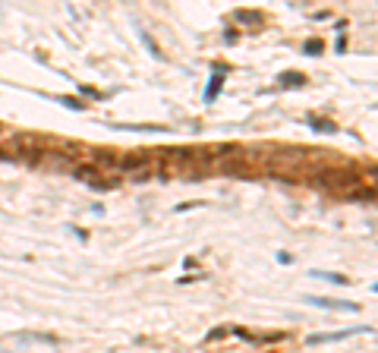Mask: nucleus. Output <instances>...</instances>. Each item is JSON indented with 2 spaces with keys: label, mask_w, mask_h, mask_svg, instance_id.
Here are the masks:
<instances>
[{
  "label": "nucleus",
  "mask_w": 378,
  "mask_h": 353,
  "mask_svg": "<svg viewBox=\"0 0 378 353\" xmlns=\"http://www.w3.org/2000/svg\"><path fill=\"white\" fill-rule=\"evenodd\" d=\"M277 262L287 265V262H293V256H290V252H277Z\"/></svg>",
  "instance_id": "1a4fd4ad"
},
{
  "label": "nucleus",
  "mask_w": 378,
  "mask_h": 353,
  "mask_svg": "<svg viewBox=\"0 0 378 353\" xmlns=\"http://www.w3.org/2000/svg\"><path fill=\"white\" fill-rule=\"evenodd\" d=\"M312 278H318V281H328V284H337V287H343V284H353L347 275H337V271H322V268H312L309 271Z\"/></svg>",
  "instance_id": "20e7f679"
},
{
  "label": "nucleus",
  "mask_w": 378,
  "mask_h": 353,
  "mask_svg": "<svg viewBox=\"0 0 378 353\" xmlns=\"http://www.w3.org/2000/svg\"><path fill=\"white\" fill-rule=\"evenodd\" d=\"M303 51H306V54H312V57H315V54H322V51H324V44L318 41V38H309V41L303 44Z\"/></svg>",
  "instance_id": "423d86ee"
},
{
  "label": "nucleus",
  "mask_w": 378,
  "mask_h": 353,
  "mask_svg": "<svg viewBox=\"0 0 378 353\" xmlns=\"http://www.w3.org/2000/svg\"><path fill=\"white\" fill-rule=\"evenodd\" d=\"M306 303L322 306V309H347V312H356V309H360L353 299H328V297H312V294L306 297Z\"/></svg>",
  "instance_id": "f257e3e1"
},
{
  "label": "nucleus",
  "mask_w": 378,
  "mask_h": 353,
  "mask_svg": "<svg viewBox=\"0 0 378 353\" xmlns=\"http://www.w3.org/2000/svg\"><path fill=\"white\" fill-rule=\"evenodd\" d=\"M240 22H262V13H236Z\"/></svg>",
  "instance_id": "0eeeda50"
},
{
  "label": "nucleus",
  "mask_w": 378,
  "mask_h": 353,
  "mask_svg": "<svg viewBox=\"0 0 378 353\" xmlns=\"http://www.w3.org/2000/svg\"><path fill=\"white\" fill-rule=\"evenodd\" d=\"M309 126H312L315 132H337V123L334 120H324V117H309Z\"/></svg>",
  "instance_id": "39448f33"
},
{
  "label": "nucleus",
  "mask_w": 378,
  "mask_h": 353,
  "mask_svg": "<svg viewBox=\"0 0 378 353\" xmlns=\"http://www.w3.org/2000/svg\"><path fill=\"white\" fill-rule=\"evenodd\" d=\"M281 79H284V85H303L300 73H287V76H281Z\"/></svg>",
  "instance_id": "6e6552de"
},
{
  "label": "nucleus",
  "mask_w": 378,
  "mask_h": 353,
  "mask_svg": "<svg viewBox=\"0 0 378 353\" xmlns=\"http://www.w3.org/2000/svg\"><path fill=\"white\" fill-rule=\"evenodd\" d=\"M362 331H372L369 325H360V328H343V331H337V334H312L309 337V344H331V341H343V337H353V334H362Z\"/></svg>",
  "instance_id": "f03ea898"
},
{
  "label": "nucleus",
  "mask_w": 378,
  "mask_h": 353,
  "mask_svg": "<svg viewBox=\"0 0 378 353\" xmlns=\"http://www.w3.org/2000/svg\"><path fill=\"white\" fill-rule=\"evenodd\" d=\"M375 294H378V284H375Z\"/></svg>",
  "instance_id": "9d476101"
},
{
  "label": "nucleus",
  "mask_w": 378,
  "mask_h": 353,
  "mask_svg": "<svg viewBox=\"0 0 378 353\" xmlns=\"http://www.w3.org/2000/svg\"><path fill=\"white\" fill-rule=\"evenodd\" d=\"M224 73H227V66L217 63V76H211V85L205 89V101H215L217 95H221V85H224Z\"/></svg>",
  "instance_id": "7ed1b4c3"
}]
</instances>
